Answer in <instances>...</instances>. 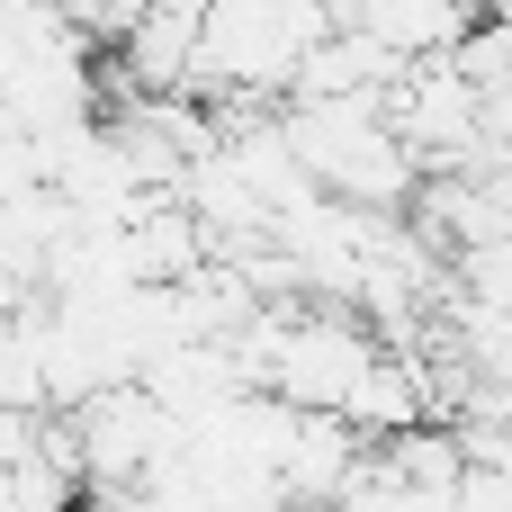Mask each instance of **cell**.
Here are the masks:
<instances>
[{
	"label": "cell",
	"mask_w": 512,
	"mask_h": 512,
	"mask_svg": "<svg viewBox=\"0 0 512 512\" xmlns=\"http://www.w3.org/2000/svg\"><path fill=\"white\" fill-rule=\"evenodd\" d=\"M279 126H288V153L306 162L315 189H333V198H351V207H414V171H423V162L405 153V135H396V117H387L378 90L288 99Z\"/></svg>",
	"instance_id": "obj_1"
}]
</instances>
